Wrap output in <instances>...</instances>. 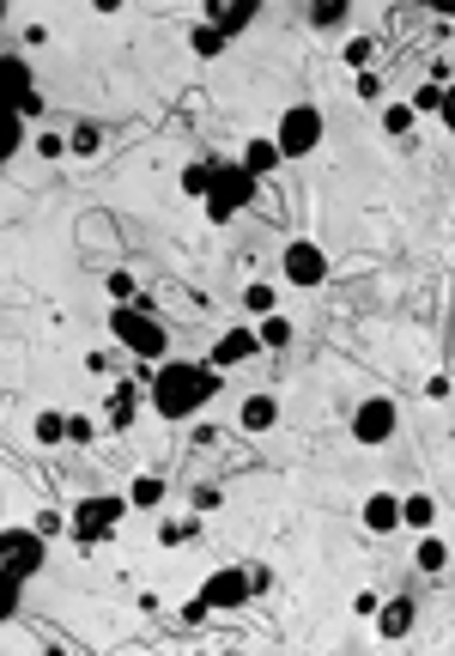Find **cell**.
Instances as JSON below:
<instances>
[{"instance_id": "obj_1", "label": "cell", "mask_w": 455, "mask_h": 656, "mask_svg": "<svg viewBox=\"0 0 455 656\" xmlns=\"http://www.w3.org/2000/svg\"><path fill=\"white\" fill-rule=\"evenodd\" d=\"M213 395H219V371L201 365V359H164V365H152V377H146V401H152V414L170 426L195 420Z\"/></svg>"}, {"instance_id": "obj_2", "label": "cell", "mask_w": 455, "mask_h": 656, "mask_svg": "<svg viewBox=\"0 0 455 656\" xmlns=\"http://www.w3.org/2000/svg\"><path fill=\"white\" fill-rule=\"evenodd\" d=\"M43 559H49V541H43L37 529H0V626L19 620L25 584L43 572Z\"/></svg>"}, {"instance_id": "obj_3", "label": "cell", "mask_w": 455, "mask_h": 656, "mask_svg": "<svg viewBox=\"0 0 455 656\" xmlns=\"http://www.w3.org/2000/svg\"><path fill=\"white\" fill-rule=\"evenodd\" d=\"M110 335H116V347H122V353H134L140 365H164V353H170L164 323H158L140 298H134V304H110Z\"/></svg>"}, {"instance_id": "obj_4", "label": "cell", "mask_w": 455, "mask_h": 656, "mask_svg": "<svg viewBox=\"0 0 455 656\" xmlns=\"http://www.w3.org/2000/svg\"><path fill=\"white\" fill-rule=\"evenodd\" d=\"M122 517H128V499H116V493H98V499H79L73 517H67V535L79 541V547H104L110 535L122 529Z\"/></svg>"}, {"instance_id": "obj_5", "label": "cell", "mask_w": 455, "mask_h": 656, "mask_svg": "<svg viewBox=\"0 0 455 656\" xmlns=\"http://www.w3.org/2000/svg\"><path fill=\"white\" fill-rule=\"evenodd\" d=\"M249 201H255V177H249L237 158H219L213 189H207V201H201V207H207V225H231L237 213L249 207Z\"/></svg>"}, {"instance_id": "obj_6", "label": "cell", "mask_w": 455, "mask_h": 656, "mask_svg": "<svg viewBox=\"0 0 455 656\" xmlns=\"http://www.w3.org/2000/svg\"><path fill=\"white\" fill-rule=\"evenodd\" d=\"M0 110H13L19 122L43 116V92H37V73H31L25 55L0 49Z\"/></svg>"}, {"instance_id": "obj_7", "label": "cell", "mask_w": 455, "mask_h": 656, "mask_svg": "<svg viewBox=\"0 0 455 656\" xmlns=\"http://www.w3.org/2000/svg\"><path fill=\"white\" fill-rule=\"evenodd\" d=\"M322 140H328V116L316 104H292L286 116H280V134H273L280 158H310Z\"/></svg>"}, {"instance_id": "obj_8", "label": "cell", "mask_w": 455, "mask_h": 656, "mask_svg": "<svg viewBox=\"0 0 455 656\" xmlns=\"http://www.w3.org/2000/svg\"><path fill=\"white\" fill-rule=\"evenodd\" d=\"M280 274H286V286L316 292L328 280V250H322V244H310V237H292L286 250H280Z\"/></svg>"}, {"instance_id": "obj_9", "label": "cell", "mask_w": 455, "mask_h": 656, "mask_svg": "<svg viewBox=\"0 0 455 656\" xmlns=\"http://www.w3.org/2000/svg\"><path fill=\"white\" fill-rule=\"evenodd\" d=\"M395 432H401V407H395L389 395H371V401H359V414H352V438H359L364 450H383Z\"/></svg>"}, {"instance_id": "obj_10", "label": "cell", "mask_w": 455, "mask_h": 656, "mask_svg": "<svg viewBox=\"0 0 455 656\" xmlns=\"http://www.w3.org/2000/svg\"><path fill=\"white\" fill-rule=\"evenodd\" d=\"M201 602H207V614H225V608L255 602V590H249V565H225V572H213V578L201 584Z\"/></svg>"}, {"instance_id": "obj_11", "label": "cell", "mask_w": 455, "mask_h": 656, "mask_svg": "<svg viewBox=\"0 0 455 656\" xmlns=\"http://www.w3.org/2000/svg\"><path fill=\"white\" fill-rule=\"evenodd\" d=\"M255 13H261V0H207V7H201V25H213L225 43H231L255 25Z\"/></svg>"}, {"instance_id": "obj_12", "label": "cell", "mask_w": 455, "mask_h": 656, "mask_svg": "<svg viewBox=\"0 0 455 656\" xmlns=\"http://www.w3.org/2000/svg\"><path fill=\"white\" fill-rule=\"evenodd\" d=\"M255 353H261L255 328H225L219 341L207 347V365H213V371H237V365H249Z\"/></svg>"}, {"instance_id": "obj_13", "label": "cell", "mask_w": 455, "mask_h": 656, "mask_svg": "<svg viewBox=\"0 0 455 656\" xmlns=\"http://www.w3.org/2000/svg\"><path fill=\"white\" fill-rule=\"evenodd\" d=\"M413 620H419L413 596H383V608H377V638H383V644H401L407 632H413Z\"/></svg>"}, {"instance_id": "obj_14", "label": "cell", "mask_w": 455, "mask_h": 656, "mask_svg": "<svg viewBox=\"0 0 455 656\" xmlns=\"http://www.w3.org/2000/svg\"><path fill=\"white\" fill-rule=\"evenodd\" d=\"M140 407H146V383H116L110 389V432H128L134 420H140Z\"/></svg>"}, {"instance_id": "obj_15", "label": "cell", "mask_w": 455, "mask_h": 656, "mask_svg": "<svg viewBox=\"0 0 455 656\" xmlns=\"http://www.w3.org/2000/svg\"><path fill=\"white\" fill-rule=\"evenodd\" d=\"M359 517H364V529H371V535H389V529H401V493H371Z\"/></svg>"}, {"instance_id": "obj_16", "label": "cell", "mask_w": 455, "mask_h": 656, "mask_svg": "<svg viewBox=\"0 0 455 656\" xmlns=\"http://www.w3.org/2000/svg\"><path fill=\"white\" fill-rule=\"evenodd\" d=\"M237 165H243V171H249V177H255V183H261V177H273V171H280V165H286V158H280V146H273V134H255V140L243 146V158H237Z\"/></svg>"}, {"instance_id": "obj_17", "label": "cell", "mask_w": 455, "mask_h": 656, "mask_svg": "<svg viewBox=\"0 0 455 656\" xmlns=\"http://www.w3.org/2000/svg\"><path fill=\"white\" fill-rule=\"evenodd\" d=\"M237 426H243V432H273V426H280V401H273V395H243Z\"/></svg>"}, {"instance_id": "obj_18", "label": "cell", "mask_w": 455, "mask_h": 656, "mask_svg": "<svg viewBox=\"0 0 455 656\" xmlns=\"http://www.w3.org/2000/svg\"><path fill=\"white\" fill-rule=\"evenodd\" d=\"M122 499H128V511H158L164 505V474H134V486Z\"/></svg>"}, {"instance_id": "obj_19", "label": "cell", "mask_w": 455, "mask_h": 656, "mask_svg": "<svg viewBox=\"0 0 455 656\" xmlns=\"http://www.w3.org/2000/svg\"><path fill=\"white\" fill-rule=\"evenodd\" d=\"M431 523H437V499H425V493H407V499H401V529L431 535Z\"/></svg>"}, {"instance_id": "obj_20", "label": "cell", "mask_w": 455, "mask_h": 656, "mask_svg": "<svg viewBox=\"0 0 455 656\" xmlns=\"http://www.w3.org/2000/svg\"><path fill=\"white\" fill-rule=\"evenodd\" d=\"M255 341L268 347V353H286L292 341H298V328H292V316H261V328H255Z\"/></svg>"}, {"instance_id": "obj_21", "label": "cell", "mask_w": 455, "mask_h": 656, "mask_svg": "<svg viewBox=\"0 0 455 656\" xmlns=\"http://www.w3.org/2000/svg\"><path fill=\"white\" fill-rule=\"evenodd\" d=\"M213 171H219V158H189V165H182V195L207 201V189H213Z\"/></svg>"}, {"instance_id": "obj_22", "label": "cell", "mask_w": 455, "mask_h": 656, "mask_svg": "<svg viewBox=\"0 0 455 656\" xmlns=\"http://www.w3.org/2000/svg\"><path fill=\"white\" fill-rule=\"evenodd\" d=\"M413 565L425 572V578H437L443 565H450V541L443 535H419V547H413Z\"/></svg>"}, {"instance_id": "obj_23", "label": "cell", "mask_w": 455, "mask_h": 656, "mask_svg": "<svg viewBox=\"0 0 455 656\" xmlns=\"http://www.w3.org/2000/svg\"><path fill=\"white\" fill-rule=\"evenodd\" d=\"M346 19H352V0H316V7H310V25L316 31H340Z\"/></svg>"}, {"instance_id": "obj_24", "label": "cell", "mask_w": 455, "mask_h": 656, "mask_svg": "<svg viewBox=\"0 0 455 656\" xmlns=\"http://www.w3.org/2000/svg\"><path fill=\"white\" fill-rule=\"evenodd\" d=\"M98 146H104V128H98V122H73V128H67V152L73 158H91Z\"/></svg>"}, {"instance_id": "obj_25", "label": "cell", "mask_w": 455, "mask_h": 656, "mask_svg": "<svg viewBox=\"0 0 455 656\" xmlns=\"http://www.w3.org/2000/svg\"><path fill=\"white\" fill-rule=\"evenodd\" d=\"M243 310L249 316H280V292H273L268 280H255V286H243Z\"/></svg>"}, {"instance_id": "obj_26", "label": "cell", "mask_w": 455, "mask_h": 656, "mask_svg": "<svg viewBox=\"0 0 455 656\" xmlns=\"http://www.w3.org/2000/svg\"><path fill=\"white\" fill-rule=\"evenodd\" d=\"M19 146H25V122H19L13 110H0V165L19 158Z\"/></svg>"}, {"instance_id": "obj_27", "label": "cell", "mask_w": 455, "mask_h": 656, "mask_svg": "<svg viewBox=\"0 0 455 656\" xmlns=\"http://www.w3.org/2000/svg\"><path fill=\"white\" fill-rule=\"evenodd\" d=\"M413 128H419V116L407 104H383V134H389V140H407Z\"/></svg>"}, {"instance_id": "obj_28", "label": "cell", "mask_w": 455, "mask_h": 656, "mask_svg": "<svg viewBox=\"0 0 455 656\" xmlns=\"http://www.w3.org/2000/svg\"><path fill=\"white\" fill-rule=\"evenodd\" d=\"M37 444H67V414H55V407H43L37 414Z\"/></svg>"}, {"instance_id": "obj_29", "label": "cell", "mask_w": 455, "mask_h": 656, "mask_svg": "<svg viewBox=\"0 0 455 656\" xmlns=\"http://www.w3.org/2000/svg\"><path fill=\"white\" fill-rule=\"evenodd\" d=\"M407 110H413V116H443V92L437 86H419V92L407 98Z\"/></svg>"}, {"instance_id": "obj_30", "label": "cell", "mask_w": 455, "mask_h": 656, "mask_svg": "<svg viewBox=\"0 0 455 656\" xmlns=\"http://www.w3.org/2000/svg\"><path fill=\"white\" fill-rule=\"evenodd\" d=\"M371 55H377V43H371V37L346 43V67H352V73H371Z\"/></svg>"}, {"instance_id": "obj_31", "label": "cell", "mask_w": 455, "mask_h": 656, "mask_svg": "<svg viewBox=\"0 0 455 656\" xmlns=\"http://www.w3.org/2000/svg\"><path fill=\"white\" fill-rule=\"evenodd\" d=\"M189 43H195V55H225V37L213 25H195V31H189Z\"/></svg>"}, {"instance_id": "obj_32", "label": "cell", "mask_w": 455, "mask_h": 656, "mask_svg": "<svg viewBox=\"0 0 455 656\" xmlns=\"http://www.w3.org/2000/svg\"><path fill=\"white\" fill-rule=\"evenodd\" d=\"M104 292H110L116 304H128V298H134V274H128V268H116V274L104 280Z\"/></svg>"}, {"instance_id": "obj_33", "label": "cell", "mask_w": 455, "mask_h": 656, "mask_svg": "<svg viewBox=\"0 0 455 656\" xmlns=\"http://www.w3.org/2000/svg\"><path fill=\"white\" fill-rule=\"evenodd\" d=\"M91 438H98V426L86 414H67V444H91Z\"/></svg>"}, {"instance_id": "obj_34", "label": "cell", "mask_w": 455, "mask_h": 656, "mask_svg": "<svg viewBox=\"0 0 455 656\" xmlns=\"http://www.w3.org/2000/svg\"><path fill=\"white\" fill-rule=\"evenodd\" d=\"M377 608H383L377 590H359V596H352V614H359V620H377Z\"/></svg>"}, {"instance_id": "obj_35", "label": "cell", "mask_w": 455, "mask_h": 656, "mask_svg": "<svg viewBox=\"0 0 455 656\" xmlns=\"http://www.w3.org/2000/svg\"><path fill=\"white\" fill-rule=\"evenodd\" d=\"M195 529L201 523H158V541H164V547H177V541H189Z\"/></svg>"}, {"instance_id": "obj_36", "label": "cell", "mask_w": 455, "mask_h": 656, "mask_svg": "<svg viewBox=\"0 0 455 656\" xmlns=\"http://www.w3.org/2000/svg\"><path fill=\"white\" fill-rule=\"evenodd\" d=\"M31 529L49 541V535H61V529H67V517H61V511H37V523H31Z\"/></svg>"}, {"instance_id": "obj_37", "label": "cell", "mask_w": 455, "mask_h": 656, "mask_svg": "<svg viewBox=\"0 0 455 656\" xmlns=\"http://www.w3.org/2000/svg\"><path fill=\"white\" fill-rule=\"evenodd\" d=\"M219 505H225V493H219V486H195V511H201V517H207V511H219Z\"/></svg>"}, {"instance_id": "obj_38", "label": "cell", "mask_w": 455, "mask_h": 656, "mask_svg": "<svg viewBox=\"0 0 455 656\" xmlns=\"http://www.w3.org/2000/svg\"><path fill=\"white\" fill-rule=\"evenodd\" d=\"M352 92H359L364 104H377V92H383V86H377V73H359V79H352Z\"/></svg>"}, {"instance_id": "obj_39", "label": "cell", "mask_w": 455, "mask_h": 656, "mask_svg": "<svg viewBox=\"0 0 455 656\" xmlns=\"http://www.w3.org/2000/svg\"><path fill=\"white\" fill-rule=\"evenodd\" d=\"M37 152H43V158H67V134H43Z\"/></svg>"}, {"instance_id": "obj_40", "label": "cell", "mask_w": 455, "mask_h": 656, "mask_svg": "<svg viewBox=\"0 0 455 656\" xmlns=\"http://www.w3.org/2000/svg\"><path fill=\"white\" fill-rule=\"evenodd\" d=\"M425 401H450V377H425Z\"/></svg>"}, {"instance_id": "obj_41", "label": "cell", "mask_w": 455, "mask_h": 656, "mask_svg": "<svg viewBox=\"0 0 455 656\" xmlns=\"http://www.w3.org/2000/svg\"><path fill=\"white\" fill-rule=\"evenodd\" d=\"M443 122H450V140H455V86L443 92Z\"/></svg>"}, {"instance_id": "obj_42", "label": "cell", "mask_w": 455, "mask_h": 656, "mask_svg": "<svg viewBox=\"0 0 455 656\" xmlns=\"http://www.w3.org/2000/svg\"><path fill=\"white\" fill-rule=\"evenodd\" d=\"M425 13H437V19H455V0H425Z\"/></svg>"}, {"instance_id": "obj_43", "label": "cell", "mask_w": 455, "mask_h": 656, "mask_svg": "<svg viewBox=\"0 0 455 656\" xmlns=\"http://www.w3.org/2000/svg\"><path fill=\"white\" fill-rule=\"evenodd\" d=\"M7 13H13V7H7V0H0V25H7Z\"/></svg>"}]
</instances>
